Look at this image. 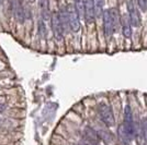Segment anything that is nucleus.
<instances>
[{"instance_id": "nucleus-1", "label": "nucleus", "mask_w": 147, "mask_h": 145, "mask_svg": "<svg viewBox=\"0 0 147 145\" xmlns=\"http://www.w3.org/2000/svg\"><path fill=\"white\" fill-rule=\"evenodd\" d=\"M103 27L105 36L111 37L113 33L117 30L121 19L119 17V12L117 9H108L103 12Z\"/></svg>"}, {"instance_id": "nucleus-2", "label": "nucleus", "mask_w": 147, "mask_h": 145, "mask_svg": "<svg viewBox=\"0 0 147 145\" xmlns=\"http://www.w3.org/2000/svg\"><path fill=\"white\" fill-rule=\"evenodd\" d=\"M123 127L124 130L127 134L129 140L134 139L135 134H136V129L134 126V121H133V115H132V110L129 106L125 107L124 110V122H123Z\"/></svg>"}, {"instance_id": "nucleus-3", "label": "nucleus", "mask_w": 147, "mask_h": 145, "mask_svg": "<svg viewBox=\"0 0 147 145\" xmlns=\"http://www.w3.org/2000/svg\"><path fill=\"white\" fill-rule=\"evenodd\" d=\"M51 24H52V30L54 33V36L58 42H61L64 38V34L65 31L61 24V18H59V13L58 12H53L51 15Z\"/></svg>"}, {"instance_id": "nucleus-4", "label": "nucleus", "mask_w": 147, "mask_h": 145, "mask_svg": "<svg viewBox=\"0 0 147 145\" xmlns=\"http://www.w3.org/2000/svg\"><path fill=\"white\" fill-rule=\"evenodd\" d=\"M98 112L101 120L105 123V126H108V127L114 126V122H115L114 116H113V111L110 106H108L107 104H100L98 107Z\"/></svg>"}, {"instance_id": "nucleus-5", "label": "nucleus", "mask_w": 147, "mask_h": 145, "mask_svg": "<svg viewBox=\"0 0 147 145\" xmlns=\"http://www.w3.org/2000/svg\"><path fill=\"white\" fill-rule=\"evenodd\" d=\"M67 15H68V22H69V27L73 32H78L80 29V21H79V14L77 12L75 6L68 5L67 8Z\"/></svg>"}, {"instance_id": "nucleus-6", "label": "nucleus", "mask_w": 147, "mask_h": 145, "mask_svg": "<svg viewBox=\"0 0 147 145\" xmlns=\"http://www.w3.org/2000/svg\"><path fill=\"white\" fill-rule=\"evenodd\" d=\"M127 11H129V17L131 19V22L133 26H140L141 25V14L137 9L135 0H129L127 2Z\"/></svg>"}, {"instance_id": "nucleus-7", "label": "nucleus", "mask_w": 147, "mask_h": 145, "mask_svg": "<svg viewBox=\"0 0 147 145\" xmlns=\"http://www.w3.org/2000/svg\"><path fill=\"white\" fill-rule=\"evenodd\" d=\"M11 9H12L14 18L17 19V21L23 23L25 12L23 7H22V3L19 0H11Z\"/></svg>"}, {"instance_id": "nucleus-8", "label": "nucleus", "mask_w": 147, "mask_h": 145, "mask_svg": "<svg viewBox=\"0 0 147 145\" xmlns=\"http://www.w3.org/2000/svg\"><path fill=\"white\" fill-rule=\"evenodd\" d=\"M84 1H85V20L88 24H91L94 22L96 19L93 0H84Z\"/></svg>"}, {"instance_id": "nucleus-9", "label": "nucleus", "mask_w": 147, "mask_h": 145, "mask_svg": "<svg viewBox=\"0 0 147 145\" xmlns=\"http://www.w3.org/2000/svg\"><path fill=\"white\" fill-rule=\"evenodd\" d=\"M121 25H122L123 35L126 38H129L132 36V22L129 14H123L121 17Z\"/></svg>"}, {"instance_id": "nucleus-10", "label": "nucleus", "mask_w": 147, "mask_h": 145, "mask_svg": "<svg viewBox=\"0 0 147 145\" xmlns=\"http://www.w3.org/2000/svg\"><path fill=\"white\" fill-rule=\"evenodd\" d=\"M38 5L41 9V13L44 20L49 18V0H38Z\"/></svg>"}, {"instance_id": "nucleus-11", "label": "nucleus", "mask_w": 147, "mask_h": 145, "mask_svg": "<svg viewBox=\"0 0 147 145\" xmlns=\"http://www.w3.org/2000/svg\"><path fill=\"white\" fill-rule=\"evenodd\" d=\"M93 6L96 18H100L101 15H103V0H93Z\"/></svg>"}, {"instance_id": "nucleus-12", "label": "nucleus", "mask_w": 147, "mask_h": 145, "mask_svg": "<svg viewBox=\"0 0 147 145\" xmlns=\"http://www.w3.org/2000/svg\"><path fill=\"white\" fill-rule=\"evenodd\" d=\"M99 136L104 141V143H107L108 145H112L115 143L114 141V136L109 132H105V131H100L99 132Z\"/></svg>"}, {"instance_id": "nucleus-13", "label": "nucleus", "mask_w": 147, "mask_h": 145, "mask_svg": "<svg viewBox=\"0 0 147 145\" xmlns=\"http://www.w3.org/2000/svg\"><path fill=\"white\" fill-rule=\"evenodd\" d=\"M74 6L76 8L77 12L79 14L80 18H85V1L84 0H74Z\"/></svg>"}, {"instance_id": "nucleus-14", "label": "nucleus", "mask_w": 147, "mask_h": 145, "mask_svg": "<svg viewBox=\"0 0 147 145\" xmlns=\"http://www.w3.org/2000/svg\"><path fill=\"white\" fill-rule=\"evenodd\" d=\"M85 134H86L87 136V140H89V141H92V142H98L99 140V136L96 134V132L93 131V130H91L90 128H87L86 131H85Z\"/></svg>"}, {"instance_id": "nucleus-15", "label": "nucleus", "mask_w": 147, "mask_h": 145, "mask_svg": "<svg viewBox=\"0 0 147 145\" xmlns=\"http://www.w3.org/2000/svg\"><path fill=\"white\" fill-rule=\"evenodd\" d=\"M141 131H142V136L147 142V118L144 117L141 120Z\"/></svg>"}, {"instance_id": "nucleus-16", "label": "nucleus", "mask_w": 147, "mask_h": 145, "mask_svg": "<svg viewBox=\"0 0 147 145\" xmlns=\"http://www.w3.org/2000/svg\"><path fill=\"white\" fill-rule=\"evenodd\" d=\"M38 33H40V35L42 37L45 36V34H46V30H45V25L42 21H40V23H38Z\"/></svg>"}, {"instance_id": "nucleus-17", "label": "nucleus", "mask_w": 147, "mask_h": 145, "mask_svg": "<svg viewBox=\"0 0 147 145\" xmlns=\"http://www.w3.org/2000/svg\"><path fill=\"white\" fill-rule=\"evenodd\" d=\"M137 1V5L140 7L142 11H146L147 9V0H136Z\"/></svg>"}, {"instance_id": "nucleus-18", "label": "nucleus", "mask_w": 147, "mask_h": 145, "mask_svg": "<svg viewBox=\"0 0 147 145\" xmlns=\"http://www.w3.org/2000/svg\"><path fill=\"white\" fill-rule=\"evenodd\" d=\"M78 145H97V143L92 142V141H89V140H86V141H81Z\"/></svg>"}, {"instance_id": "nucleus-19", "label": "nucleus", "mask_w": 147, "mask_h": 145, "mask_svg": "<svg viewBox=\"0 0 147 145\" xmlns=\"http://www.w3.org/2000/svg\"><path fill=\"white\" fill-rule=\"evenodd\" d=\"M5 109H6V106H5V105H2V104H0V112L5 111Z\"/></svg>"}, {"instance_id": "nucleus-20", "label": "nucleus", "mask_w": 147, "mask_h": 145, "mask_svg": "<svg viewBox=\"0 0 147 145\" xmlns=\"http://www.w3.org/2000/svg\"><path fill=\"white\" fill-rule=\"evenodd\" d=\"M2 2H3V0H0V5H2Z\"/></svg>"}]
</instances>
